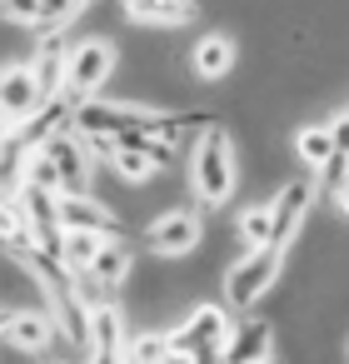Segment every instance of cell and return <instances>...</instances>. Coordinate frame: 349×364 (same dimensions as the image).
I'll return each instance as SVG.
<instances>
[{
	"instance_id": "obj_20",
	"label": "cell",
	"mask_w": 349,
	"mask_h": 364,
	"mask_svg": "<svg viewBox=\"0 0 349 364\" xmlns=\"http://www.w3.org/2000/svg\"><path fill=\"white\" fill-rule=\"evenodd\" d=\"M130 364H175L170 334H165V329H140V334H130Z\"/></svg>"
},
{
	"instance_id": "obj_7",
	"label": "cell",
	"mask_w": 349,
	"mask_h": 364,
	"mask_svg": "<svg viewBox=\"0 0 349 364\" xmlns=\"http://www.w3.org/2000/svg\"><path fill=\"white\" fill-rule=\"evenodd\" d=\"M145 245L160 259H185V255H195L205 245V220L195 210H170V215L145 225Z\"/></svg>"
},
{
	"instance_id": "obj_16",
	"label": "cell",
	"mask_w": 349,
	"mask_h": 364,
	"mask_svg": "<svg viewBox=\"0 0 349 364\" xmlns=\"http://www.w3.org/2000/svg\"><path fill=\"white\" fill-rule=\"evenodd\" d=\"M110 170H115L125 185H145V180L155 175V160L140 150V135H125V140L115 145V155H110Z\"/></svg>"
},
{
	"instance_id": "obj_18",
	"label": "cell",
	"mask_w": 349,
	"mask_h": 364,
	"mask_svg": "<svg viewBox=\"0 0 349 364\" xmlns=\"http://www.w3.org/2000/svg\"><path fill=\"white\" fill-rule=\"evenodd\" d=\"M105 250V240L100 235H90V230H65V245H60V264L70 269V274H90V264H95V255Z\"/></svg>"
},
{
	"instance_id": "obj_11",
	"label": "cell",
	"mask_w": 349,
	"mask_h": 364,
	"mask_svg": "<svg viewBox=\"0 0 349 364\" xmlns=\"http://www.w3.org/2000/svg\"><path fill=\"white\" fill-rule=\"evenodd\" d=\"M274 339H279L274 319L245 314V319L235 324V334H230V349H225V359H230V364H264V359H274Z\"/></svg>"
},
{
	"instance_id": "obj_10",
	"label": "cell",
	"mask_w": 349,
	"mask_h": 364,
	"mask_svg": "<svg viewBox=\"0 0 349 364\" xmlns=\"http://www.w3.org/2000/svg\"><path fill=\"white\" fill-rule=\"evenodd\" d=\"M90 364H130L125 309H120L115 299L95 304V319H90Z\"/></svg>"
},
{
	"instance_id": "obj_17",
	"label": "cell",
	"mask_w": 349,
	"mask_h": 364,
	"mask_svg": "<svg viewBox=\"0 0 349 364\" xmlns=\"http://www.w3.org/2000/svg\"><path fill=\"white\" fill-rule=\"evenodd\" d=\"M235 240H240L245 255H249V250H269V245H274V215H269V205H249V210L235 220Z\"/></svg>"
},
{
	"instance_id": "obj_9",
	"label": "cell",
	"mask_w": 349,
	"mask_h": 364,
	"mask_svg": "<svg viewBox=\"0 0 349 364\" xmlns=\"http://www.w3.org/2000/svg\"><path fill=\"white\" fill-rule=\"evenodd\" d=\"M45 150H50V160H55V170H60V195H90V165H95V155H90L85 135L70 125V130L55 135Z\"/></svg>"
},
{
	"instance_id": "obj_14",
	"label": "cell",
	"mask_w": 349,
	"mask_h": 364,
	"mask_svg": "<svg viewBox=\"0 0 349 364\" xmlns=\"http://www.w3.org/2000/svg\"><path fill=\"white\" fill-rule=\"evenodd\" d=\"M130 274H135V250H130V240H105V250H100L95 264H90V279L115 294L120 284H130Z\"/></svg>"
},
{
	"instance_id": "obj_19",
	"label": "cell",
	"mask_w": 349,
	"mask_h": 364,
	"mask_svg": "<svg viewBox=\"0 0 349 364\" xmlns=\"http://www.w3.org/2000/svg\"><path fill=\"white\" fill-rule=\"evenodd\" d=\"M16 190H50V195H60V170H55L50 150H31V155H26Z\"/></svg>"
},
{
	"instance_id": "obj_22",
	"label": "cell",
	"mask_w": 349,
	"mask_h": 364,
	"mask_svg": "<svg viewBox=\"0 0 349 364\" xmlns=\"http://www.w3.org/2000/svg\"><path fill=\"white\" fill-rule=\"evenodd\" d=\"M334 200H339V210H344V215H349V180H344V190H339V195H334Z\"/></svg>"
},
{
	"instance_id": "obj_3",
	"label": "cell",
	"mask_w": 349,
	"mask_h": 364,
	"mask_svg": "<svg viewBox=\"0 0 349 364\" xmlns=\"http://www.w3.org/2000/svg\"><path fill=\"white\" fill-rule=\"evenodd\" d=\"M235 324H240V319H230V304H215V299L190 304V309H185V319H180L175 329H165V334H170V349H175V364H185L195 349H210V344L230 349Z\"/></svg>"
},
{
	"instance_id": "obj_15",
	"label": "cell",
	"mask_w": 349,
	"mask_h": 364,
	"mask_svg": "<svg viewBox=\"0 0 349 364\" xmlns=\"http://www.w3.org/2000/svg\"><path fill=\"white\" fill-rule=\"evenodd\" d=\"M294 155H299L314 175H324V170L339 160V150H334V130H329V125H304V130L294 135Z\"/></svg>"
},
{
	"instance_id": "obj_2",
	"label": "cell",
	"mask_w": 349,
	"mask_h": 364,
	"mask_svg": "<svg viewBox=\"0 0 349 364\" xmlns=\"http://www.w3.org/2000/svg\"><path fill=\"white\" fill-rule=\"evenodd\" d=\"M279 274H284V250H249V255H235L230 264H225V304L245 319V314H254V304L279 284Z\"/></svg>"
},
{
	"instance_id": "obj_1",
	"label": "cell",
	"mask_w": 349,
	"mask_h": 364,
	"mask_svg": "<svg viewBox=\"0 0 349 364\" xmlns=\"http://www.w3.org/2000/svg\"><path fill=\"white\" fill-rule=\"evenodd\" d=\"M235 180H240V145H235V135L225 125H215L190 150V190L205 205H225L230 190H235Z\"/></svg>"
},
{
	"instance_id": "obj_4",
	"label": "cell",
	"mask_w": 349,
	"mask_h": 364,
	"mask_svg": "<svg viewBox=\"0 0 349 364\" xmlns=\"http://www.w3.org/2000/svg\"><path fill=\"white\" fill-rule=\"evenodd\" d=\"M41 110H45V100H41V80H36L31 60H6V75H0V130L16 135Z\"/></svg>"
},
{
	"instance_id": "obj_5",
	"label": "cell",
	"mask_w": 349,
	"mask_h": 364,
	"mask_svg": "<svg viewBox=\"0 0 349 364\" xmlns=\"http://www.w3.org/2000/svg\"><path fill=\"white\" fill-rule=\"evenodd\" d=\"M115 65H120V50H115L110 41H80V46H75V55H70V80H65V95L85 110V105L95 100V90L115 75Z\"/></svg>"
},
{
	"instance_id": "obj_12",
	"label": "cell",
	"mask_w": 349,
	"mask_h": 364,
	"mask_svg": "<svg viewBox=\"0 0 349 364\" xmlns=\"http://www.w3.org/2000/svg\"><path fill=\"white\" fill-rule=\"evenodd\" d=\"M190 75L195 80H225L230 70H235V60H240V46L225 36V31H210V36H200L195 46H190Z\"/></svg>"
},
{
	"instance_id": "obj_21",
	"label": "cell",
	"mask_w": 349,
	"mask_h": 364,
	"mask_svg": "<svg viewBox=\"0 0 349 364\" xmlns=\"http://www.w3.org/2000/svg\"><path fill=\"white\" fill-rule=\"evenodd\" d=\"M329 130H334V150L349 160V110H344V115H334V120H329Z\"/></svg>"
},
{
	"instance_id": "obj_6",
	"label": "cell",
	"mask_w": 349,
	"mask_h": 364,
	"mask_svg": "<svg viewBox=\"0 0 349 364\" xmlns=\"http://www.w3.org/2000/svg\"><path fill=\"white\" fill-rule=\"evenodd\" d=\"M314 200H319V180L299 175V180H284L269 200V215H274V250H289L294 235L304 230V220L314 215Z\"/></svg>"
},
{
	"instance_id": "obj_8",
	"label": "cell",
	"mask_w": 349,
	"mask_h": 364,
	"mask_svg": "<svg viewBox=\"0 0 349 364\" xmlns=\"http://www.w3.org/2000/svg\"><path fill=\"white\" fill-rule=\"evenodd\" d=\"M60 324L50 309H6V319H0V339L11 354H45Z\"/></svg>"
},
{
	"instance_id": "obj_23",
	"label": "cell",
	"mask_w": 349,
	"mask_h": 364,
	"mask_svg": "<svg viewBox=\"0 0 349 364\" xmlns=\"http://www.w3.org/2000/svg\"><path fill=\"white\" fill-rule=\"evenodd\" d=\"M264 364H284V359H279V354H274V359H264Z\"/></svg>"
},
{
	"instance_id": "obj_13",
	"label": "cell",
	"mask_w": 349,
	"mask_h": 364,
	"mask_svg": "<svg viewBox=\"0 0 349 364\" xmlns=\"http://www.w3.org/2000/svg\"><path fill=\"white\" fill-rule=\"evenodd\" d=\"M200 11L190 6V0H130L125 6V21L135 26V31H185L190 21H195Z\"/></svg>"
}]
</instances>
